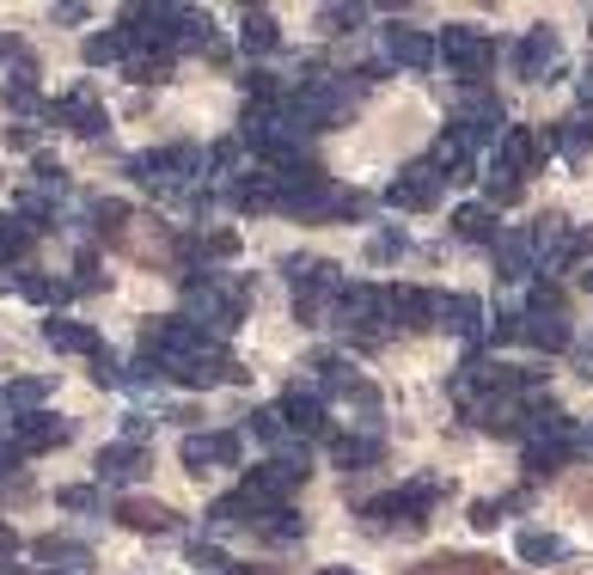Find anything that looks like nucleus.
<instances>
[{
  "label": "nucleus",
  "instance_id": "f257e3e1",
  "mask_svg": "<svg viewBox=\"0 0 593 575\" xmlns=\"http://www.w3.org/2000/svg\"><path fill=\"white\" fill-rule=\"evenodd\" d=\"M141 355L159 367V379H184V386H226L245 379V367L221 349V337H209L190 318H141Z\"/></svg>",
  "mask_w": 593,
  "mask_h": 575
},
{
  "label": "nucleus",
  "instance_id": "f03ea898",
  "mask_svg": "<svg viewBox=\"0 0 593 575\" xmlns=\"http://www.w3.org/2000/svg\"><path fill=\"white\" fill-rule=\"evenodd\" d=\"M251 288L233 282V275H202V282H184V318L202 325L209 337H226V331L245 318Z\"/></svg>",
  "mask_w": 593,
  "mask_h": 575
},
{
  "label": "nucleus",
  "instance_id": "7ed1b4c3",
  "mask_svg": "<svg viewBox=\"0 0 593 575\" xmlns=\"http://www.w3.org/2000/svg\"><path fill=\"white\" fill-rule=\"evenodd\" d=\"M441 496H447V484H435V478H416V484L392 490V496L361 502V521H373V526H404V533H416Z\"/></svg>",
  "mask_w": 593,
  "mask_h": 575
},
{
  "label": "nucleus",
  "instance_id": "20e7f679",
  "mask_svg": "<svg viewBox=\"0 0 593 575\" xmlns=\"http://www.w3.org/2000/svg\"><path fill=\"white\" fill-rule=\"evenodd\" d=\"M129 171L147 184V190H184L190 178H202L209 171V154H197V147H159V154H135Z\"/></svg>",
  "mask_w": 593,
  "mask_h": 575
},
{
  "label": "nucleus",
  "instance_id": "39448f33",
  "mask_svg": "<svg viewBox=\"0 0 593 575\" xmlns=\"http://www.w3.org/2000/svg\"><path fill=\"white\" fill-rule=\"evenodd\" d=\"M288 275H294V313L300 318H318L325 306H337V294H343V270L325 258H288Z\"/></svg>",
  "mask_w": 593,
  "mask_h": 575
},
{
  "label": "nucleus",
  "instance_id": "423d86ee",
  "mask_svg": "<svg viewBox=\"0 0 593 575\" xmlns=\"http://www.w3.org/2000/svg\"><path fill=\"white\" fill-rule=\"evenodd\" d=\"M435 62H447L459 80H477V74L496 67V43H489L477 25H447L435 38Z\"/></svg>",
  "mask_w": 593,
  "mask_h": 575
},
{
  "label": "nucleus",
  "instance_id": "0eeeda50",
  "mask_svg": "<svg viewBox=\"0 0 593 575\" xmlns=\"http://www.w3.org/2000/svg\"><path fill=\"white\" fill-rule=\"evenodd\" d=\"M306 484V471L288 466V459H264V466L245 471V484H239V496L251 502V509H288V496Z\"/></svg>",
  "mask_w": 593,
  "mask_h": 575
},
{
  "label": "nucleus",
  "instance_id": "6e6552de",
  "mask_svg": "<svg viewBox=\"0 0 593 575\" xmlns=\"http://www.w3.org/2000/svg\"><path fill=\"white\" fill-rule=\"evenodd\" d=\"M441 190H447V178L435 171V159H410V166L392 178L385 202H392V209H410V215H416V209H435Z\"/></svg>",
  "mask_w": 593,
  "mask_h": 575
},
{
  "label": "nucleus",
  "instance_id": "1a4fd4ad",
  "mask_svg": "<svg viewBox=\"0 0 593 575\" xmlns=\"http://www.w3.org/2000/svg\"><path fill=\"white\" fill-rule=\"evenodd\" d=\"M337 325H356V331H380L385 325V288H368V282H349L337 294Z\"/></svg>",
  "mask_w": 593,
  "mask_h": 575
},
{
  "label": "nucleus",
  "instance_id": "9d476101",
  "mask_svg": "<svg viewBox=\"0 0 593 575\" xmlns=\"http://www.w3.org/2000/svg\"><path fill=\"white\" fill-rule=\"evenodd\" d=\"M13 441H19V453H50V447L74 441V422L50 417V410H25V417L13 422Z\"/></svg>",
  "mask_w": 593,
  "mask_h": 575
},
{
  "label": "nucleus",
  "instance_id": "9b49d317",
  "mask_svg": "<svg viewBox=\"0 0 593 575\" xmlns=\"http://www.w3.org/2000/svg\"><path fill=\"white\" fill-rule=\"evenodd\" d=\"M43 117H50V123H67L74 135H105V129H110L105 105H98L93 92H67V98H55V105H43Z\"/></svg>",
  "mask_w": 593,
  "mask_h": 575
},
{
  "label": "nucleus",
  "instance_id": "f8f14e48",
  "mask_svg": "<svg viewBox=\"0 0 593 575\" xmlns=\"http://www.w3.org/2000/svg\"><path fill=\"white\" fill-rule=\"evenodd\" d=\"M557 62H563V43H557V31H551V25L527 31V38L515 43V74H520V80H544Z\"/></svg>",
  "mask_w": 593,
  "mask_h": 575
},
{
  "label": "nucleus",
  "instance_id": "ddd939ff",
  "mask_svg": "<svg viewBox=\"0 0 593 575\" xmlns=\"http://www.w3.org/2000/svg\"><path fill=\"white\" fill-rule=\"evenodd\" d=\"M587 453V435L569 429V435H539V441H527V471H557V466H575V459Z\"/></svg>",
  "mask_w": 593,
  "mask_h": 575
},
{
  "label": "nucleus",
  "instance_id": "4468645a",
  "mask_svg": "<svg viewBox=\"0 0 593 575\" xmlns=\"http://www.w3.org/2000/svg\"><path fill=\"white\" fill-rule=\"evenodd\" d=\"M147 466H153V453H147L141 441H110L105 453H98V484H135Z\"/></svg>",
  "mask_w": 593,
  "mask_h": 575
},
{
  "label": "nucleus",
  "instance_id": "2eb2a0df",
  "mask_svg": "<svg viewBox=\"0 0 593 575\" xmlns=\"http://www.w3.org/2000/svg\"><path fill=\"white\" fill-rule=\"evenodd\" d=\"M428 325L453 331V337H477V331H484V306H477L472 294H435V306H428Z\"/></svg>",
  "mask_w": 593,
  "mask_h": 575
},
{
  "label": "nucleus",
  "instance_id": "dca6fc26",
  "mask_svg": "<svg viewBox=\"0 0 593 575\" xmlns=\"http://www.w3.org/2000/svg\"><path fill=\"white\" fill-rule=\"evenodd\" d=\"M288 215H300V221H330V215H361V197H349V190H330V184H318V190H300L294 202H282Z\"/></svg>",
  "mask_w": 593,
  "mask_h": 575
},
{
  "label": "nucleus",
  "instance_id": "f3484780",
  "mask_svg": "<svg viewBox=\"0 0 593 575\" xmlns=\"http://www.w3.org/2000/svg\"><path fill=\"white\" fill-rule=\"evenodd\" d=\"M43 343H50L55 355H86V362L105 355V337H98L93 325H80V318H50V325H43Z\"/></svg>",
  "mask_w": 593,
  "mask_h": 575
},
{
  "label": "nucleus",
  "instance_id": "a211bd4d",
  "mask_svg": "<svg viewBox=\"0 0 593 575\" xmlns=\"http://www.w3.org/2000/svg\"><path fill=\"white\" fill-rule=\"evenodd\" d=\"M539 159H544V142H539L532 129H501V142H496V171H508V178H527Z\"/></svg>",
  "mask_w": 593,
  "mask_h": 575
},
{
  "label": "nucleus",
  "instance_id": "6ab92c4d",
  "mask_svg": "<svg viewBox=\"0 0 593 575\" xmlns=\"http://www.w3.org/2000/svg\"><path fill=\"white\" fill-rule=\"evenodd\" d=\"M178 459H184L190 471L233 466V459H239V435H184V447H178Z\"/></svg>",
  "mask_w": 593,
  "mask_h": 575
},
{
  "label": "nucleus",
  "instance_id": "aec40b11",
  "mask_svg": "<svg viewBox=\"0 0 593 575\" xmlns=\"http://www.w3.org/2000/svg\"><path fill=\"white\" fill-rule=\"evenodd\" d=\"M385 55H392L398 67H435V38L416 25H392L385 31Z\"/></svg>",
  "mask_w": 593,
  "mask_h": 575
},
{
  "label": "nucleus",
  "instance_id": "412c9836",
  "mask_svg": "<svg viewBox=\"0 0 593 575\" xmlns=\"http://www.w3.org/2000/svg\"><path fill=\"white\" fill-rule=\"evenodd\" d=\"M496 263H501V282H527V275H539V251H532L527 227L496 239Z\"/></svg>",
  "mask_w": 593,
  "mask_h": 575
},
{
  "label": "nucleus",
  "instance_id": "4be33fe9",
  "mask_svg": "<svg viewBox=\"0 0 593 575\" xmlns=\"http://www.w3.org/2000/svg\"><path fill=\"white\" fill-rule=\"evenodd\" d=\"M428 306H435V294H422V288H385V325L398 331L428 325Z\"/></svg>",
  "mask_w": 593,
  "mask_h": 575
},
{
  "label": "nucleus",
  "instance_id": "5701e85b",
  "mask_svg": "<svg viewBox=\"0 0 593 575\" xmlns=\"http://www.w3.org/2000/svg\"><path fill=\"white\" fill-rule=\"evenodd\" d=\"M117 521H123V526H135V533H172V526H178V514L166 509V502L123 496V502H117Z\"/></svg>",
  "mask_w": 593,
  "mask_h": 575
},
{
  "label": "nucleus",
  "instance_id": "b1692460",
  "mask_svg": "<svg viewBox=\"0 0 593 575\" xmlns=\"http://www.w3.org/2000/svg\"><path fill=\"white\" fill-rule=\"evenodd\" d=\"M282 417H288V429L306 441V435H325V417H330V410H325V398H318V393H300V386H294L288 405H282Z\"/></svg>",
  "mask_w": 593,
  "mask_h": 575
},
{
  "label": "nucleus",
  "instance_id": "393cba45",
  "mask_svg": "<svg viewBox=\"0 0 593 575\" xmlns=\"http://www.w3.org/2000/svg\"><path fill=\"white\" fill-rule=\"evenodd\" d=\"M520 337H527L532 349H544V355L569 349V325H563V313H532V318H520Z\"/></svg>",
  "mask_w": 593,
  "mask_h": 575
},
{
  "label": "nucleus",
  "instance_id": "a878e982",
  "mask_svg": "<svg viewBox=\"0 0 593 575\" xmlns=\"http://www.w3.org/2000/svg\"><path fill=\"white\" fill-rule=\"evenodd\" d=\"M251 533H257V539H269V545H294V539H306V521H300L294 509H257Z\"/></svg>",
  "mask_w": 593,
  "mask_h": 575
},
{
  "label": "nucleus",
  "instance_id": "bb28decb",
  "mask_svg": "<svg viewBox=\"0 0 593 575\" xmlns=\"http://www.w3.org/2000/svg\"><path fill=\"white\" fill-rule=\"evenodd\" d=\"M453 233L472 239V245H496L501 227H496V209H484V202H465L459 215H453Z\"/></svg>",
  "mask_w": 593,
  "mask_h": 575
},
{
  "label": "nucleus",
  "instance_id": "cd10ccee",
  "mask_svg": "<svg viewBox=\"0 0 593 575\" xmlns=\"http://www.w3.org/2000/svg\"><path fill=\"white\" fill-rule=\"evenodd\" d=\"M239 43H245V55H269L282 43V31H276V19H269L264 7H251V13L239 19Z\"/></svg>",
  "mask_w": 593,
  "mask_h": 575
},
{
  "label": "nucleus",
  "instance_id": "c85d7f7f",
  "mask_svg": "<svg viewBox=\"0 0 593 575\" xmlns=\"http://www.w3.org/2000/svg\"><path fill=\"white\" fill-rule=\"evenodd\" d=\"M330 453H337V466L343 471H356V466H380V435H337V441H330Z\"/></svg>",
  "mask_w": 593,
  "mask_h": 575
},
{
  "label": "nucleus",
  "instance_id": "c756f323",
  "mask_svg": "<svg viewBox=\"0 0 593 575\" xmlns=\"http://www.w3.org/2000/svg\"><path fill=\"white\" fill-rule=\"evenodd\" d=\"M38 557L43 563H62V575H80V569H93V551L86 545H74V539H38Z\"/></svg>",
  "mask_w": 593,
  "mask_h": 575
},
{
  "label": "nucleus",
  "instance_id": "7c9ffc66",
  "mask_svg": "<svg viewBox=\"0 0 593 575\" xmlns=\"http://www.w3.org/2000/svg\"><path fill=\"white\" fill-rule=\"evenodd\" d=\"M410 575H508V569L489 563V557H428V563H416Z\"/></svg>",
  "mask_w": 593,
  "mask_h": 575
},
{
  "label": "nucleus",
  "instance_id": "2f4dec72",
  "mask_svg": "<svg viewBox=\"0 0 593 575\" xmlns=\"http://www.w3.org/2000/svg\"><path fill=\"white\" fill-rule=\"evenodd\" d=\"M86 62L105 67V62H129V25H110L98 38H86Z\"/></svg>",
  "mask_w": 593,
  "mask_h": 575
},
{
  "label": "nucleus",
  "instance_id": "473e14b6",
  "mask_svg": "<svg viewBox=\"0 0 593 575\" xmlns=\"http://www.w3.org/2000/svg\"><path fill=\"white\" fill-rule=\"evenodd\" d=\"M38 233H43V227H31L25 215H0V263H7V258H25Z\"/></svg>",
  "mask_w": 593,
  "mask_h": 575
},
{
  "label": "nucleus",
  "instance_id": "72a5a7b5",
  "mask_svg": "<svg viewBox=\"0 0 593 575\" xmlns=\"http://www.w3.org/2000/svg\"><path fill=\"white\" fill-rule=\"evenodd\" d=\"M251 435H257V441H269L282 453V447H294L300 441V435L288 429V417H282V410H251Z\"/></svg>",
  "mask_w": 593,
  "mask_h": 575
},
{
  "label": "nucleus",
  "instance_id": "f704fd0d",
  "mask_svg": "<svg viewBox=\"0 0 593 575\" xmlns=\"http://www.w3.org/2000/svg\"><path fill=\"white\" fill-rule=\"evenodd\" d=\"M551 147H563L569 159H581L593 147V117H569V123H557L551 129Z\"/></svg>",
  "mask_w": 593,
  "mask_h": 575
},
{
  "label": "nucleus",
  "instance_id": "c9c22d12",
  "mask_svg": "<svg viewBox=\"0 0 593 575\" xmlns=\"http://www.w3.org/2000/svg\"><path fill=\"white\" fill-rule=\"evenodd\" d=\"M251 521H257V509H251L245 496H221L209 509V526H214V533H233V526H251Z\"/></svg>",
  "mask_w": 593,
  "mask_h": 575
},
{
  "label": "nucleus",
  "instance_id": "e433bc0d",
  "mask_svg": "<svg viewBox=\"0 0 593 575\" xmlns=\"http://www.w3.org/2000/svg\"><path fill=\"white\" fill-rule=\"evenodd\" d=\"M172 74V55L166 50H129V80H141V86H153V80Z\"/></svg>",
  "mask_w": 593,
  "mask_h": 575
},
{
  "label": "nucleus",
  "instance_id": "4c0bfd02",
  "mask_svg": "<svg viewBox=\"0 0 593 575\" xmlns=\"http://www.w3.org/2000/svg\"><path fill=\"white\" fill-rule=\"evenodd\" d=\"M428 159H435V171H441V178H447L453 184V171H465V159H472V147H465L459 142V135H441V142H435V154H428Z\"/></svg>",
  "mask_w": 593,
  "mask_h": 575
},
{
  "label": "nucleus",
  "instance_id": "58836bf2",
  "mask_svg": "<svg viewBox=\"0 0 593 575\" xmlns=\"http://www.w3.org/2000/svg\"><path fill=\"white\" fill-rule=\"evenodd\" d=\"M520 557L527 563H557V557H569V545L557 533H520Z\"/></svg>",
  "mask_w": 593,
  "mask_h": 575
},
{
  "label": "nucleus",
  "instance_id": "ea45409f",
  "mask_svg": "<svg viewBox=\"0 0 593 575\" xmlns=\"http://www.w3.org/2000/svg\"><path fill=\"white\" fill-rule=\"evenodd\" d=\"M43 393H50V379H7L0 386V398H7V410H31V405H43Z\"/></svg>",
  "mask_w": 593,
  "mask_h": 575
},
{
  "label": "nucleus",
  "instance_id": "a19ab883",
  "mask_svg": "<svg viewBox=\"0 0 593 575\" xmlns=\"http://www.w3.org/2000/svg\"><path fill=\"white\" fill-rule=\"evenodd\" d=\"M318 25H325L330 38H343V31H356V25H361V7H356V0H349V7L337 0V7H325V13H318Z\"/></svg>",
  "mask_w": 593,
  "mask_h": 575
},
{
  "label": "nucleus",
  "instance_id": "79ce46f5",
  "mask_svg": "<svg viewBox=\"0 0 593 575\" xmlns=\"http://www.w3.org/2000/svg\"><path fill=\"white\" fill-rule=\"evenodd\" d=\"M593 251V227H569L563 233V251H557V270H569L575 258H587Z\"/></svg>",
  "mask_w": 593,
  "mask_h": 575
},
{
  "label": "nucleus",
  "instance_id": "37998d69",
  "mask_svg": "<svg viewBox=\"0 0 593 575\" xmlns=\"http://www.w3.org/2000/svg\"><path fill=\"white\" fill-rule=\"evenodd\" d=\"M19 288H25L31 301H62V294H67V282H43V275H25Z\"/></svg>",
  "mask_w": 593,
  "mask_h": 575
},
{
  "label": "nucleus",
  "instance_id": "c03bdc74",
  "mask_svg": "<svg viewBox=\"0 0 593 575\" xmlns=\"http://www.w3.org/2000/svg\"><path fill=\"white\" fill-rule=\"evenodd\" d=\"M520 197V178H508V171H489V202H515Z\"/></svg>",
  "mask_w": 593,
  "mask_h": 575
},
{
  "label": "nucleus",
  "instance_id": "a18cd8bd",
  "mask_svg": "<svg viewBox=\"0 0 593 575\" xmlns=\"http://www.w3.org/2000/svg\"><path fill=\"white\" fill-rule=\"evenodd\" d=\"M93 379H98V386H123V367L110 362V349H105V355H98V362H93Z\"/></svg>",
  "mask_w": 593,
  "mask_h": 575
},
{
  "label": "nucleus",
  "instance_id": "49530a36",
  "mask_svg": "<svg viewBox=\"0 0 593 575\" xmlns=\"http://www.w3.org/2000/svg\"><path fill=\"white\" fill-rule=\"evenodd\" d=\"M62 509H98L93 490H62Z\"/></svg>",
  "mask_w": 593,
  "mask_h": 575
},
{
  "label": "nucleus",
  "instance_id": "de8ad7c7",
  "mask_svg": "<svg viewBox=\"0 0 593 575\" xmlns=\"http://www.w3.org/2000/svg\"><path fill=\"white\" fill-rule=\"evenodd\" d=\"M13 545H19V533H13L7 521H0V551H13Z\"/></svg>",
  "mask_w": 593,
  "mask_h": 575
},
{
  "label": "nucleus",
  "instance_id": "09e8293b",
  "mask_svg": "<svg viewBox=\"0 0 593 575\" xmlns=\"http://www.w3.org/2000/svg\"><path fill=\"white\" fill-rule=\"evenodd\" d=\"M581 98L593 105V62H587V80H581Z\"/></svg>",
  "mask_w": 593,
  "mask_h": 575
},
{
  "label": "nucleus",
  "instance_id": "8fccbe9b",
  "mask_svg": "<svg viewBox=\"0 0 593 575\" xmlns=\"http://www.w3.org/2000/svg\"><path fill=\"white\" fill-rule=\"evenodd\" d=\"M214 575H264V569H239V563H226V569H214Z\"/></svg>",
  "mask_w": 593,
  "mask_h": 575
},
{
  "label": "nucleus",
  "instance_id": "3c124183",
  "mask_svg": "<svg viewBox=\"0 0 593 575\" xmlns=\"http://www.w3.org/2000/svg\"><path fill=\"white\" fill-rule=\"evenodd\" d=\"M325 575H349V569H325Z\"/></svg>",
  "mask_w": 593,
  "mask_h": 575
},
{
  "label": "nucleus",
  "instance_id": "603ef678",
  "mask_svg": "<svg viewBox=\"0 0 593 575\" xmlns=\"http://www.w3.org/2000/svg\"><path fill=\"white\" fill-rule=\"evenodd\" d=\"M0 410H7V398H0Z\"/></svg>",
  "mask_w": 593,
  "mask_h": 575
},
{
  "label": "nucleus",
  "instance_id": "864d4df0",
  "mask_svg": "<svg viewBox=\"0 0 593 575\" xmlns=\"http://www.w3.org/2000/svg\"><path fill=\"white\" fill-rule=\"evenodd\" d=\"M587 502H593V490H587Z\"/></svg>",
  "mask_w": 593,
  "mask_h": 575
}]
</instances>
